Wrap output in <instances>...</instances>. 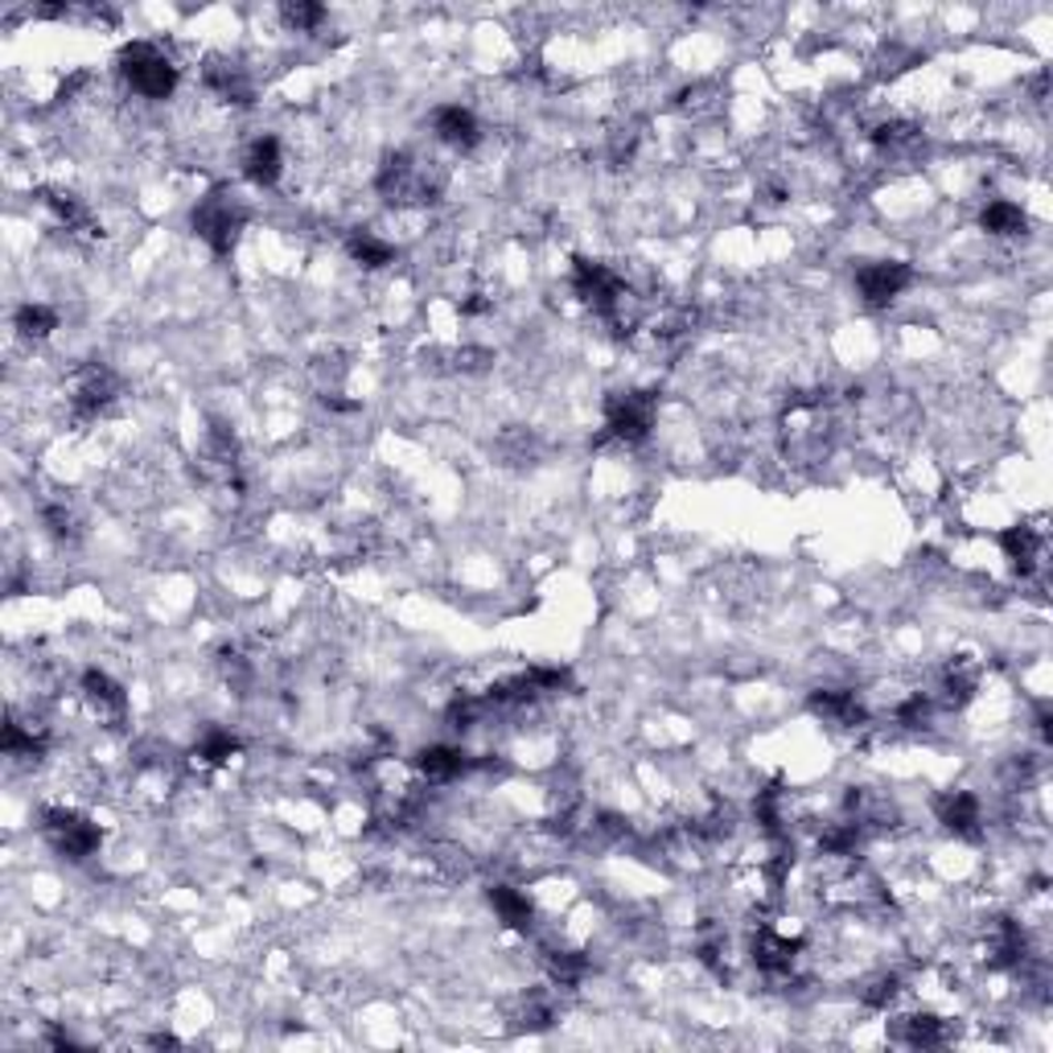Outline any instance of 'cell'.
<instances>
[{"label":"cell","instance_id":"obj_1","mask_svg":"<svg viewBox=\"0 0 1053 1053\" xmlns=\"http://www.w3.org/2000/svg\"><path fill=\"white\" fill-rule=\"evenodd\" d=\"M375 186H379V194L387 202L416 206V202H432V198H437L440 186H445V174H440L432 161H416L408 153H392V157L383 161Z\"/></svg>","mask_w":1053,"mask_h":1053},{"label":"cell","instance_id":"obj_2","mask_svg":"<svg viewBox=\"0 0 1053 1053\" xmlns=\"http://www.w3.org/2000/svg\"><path fill=\"white\" fill-rule=\"evenodd\" d=\"M190 222H194V231H198V239H202L206 248L222 256V251L234 248V239H239L243 222H248V210H243V202H239V194L234 190L215 186L206 198H198Z\"/></svg>","mask_w":1053,"mask_h":1053},{"label":"cell","instance_id":"obj_3","mask_svg":"<svg viewBox=\"0 0 1053 1053\" xmlns=\"http://www.w3.org/2000/svg\"><path fill=\"white\" fill-rule=\"evenodd\" d=\"M119 74L136 95L145 100H169L177 87V66L165 59L153 42H132L119 50Z\"/></svg>","mask_w":1053,"mask_h":1053},{"label":"cell","instance_id":"obj_4","mask_svg":"<svg viewBox=\"0 0 1053 1053\" xmlns=\"http://www.w3.org/2000/svg\"><path fill=\"white\" fill-rule=\"evenodd\" d=\"M572 289H576V296H581V301H585L593 313H601V317H609L614 325H622V317H626V305H629V289H626V280L617 277L614 268H605V263H597V260H576ZM626 322H629V317H626Z\"/></svg>","mask_w":1053,"mask_h":1053},{"label":"cell","instance_id":"obj_5","mask_svg":"<svg viewBox=\"0 0 1053 1053\" xmlns=\"http://www.w3.org/2000/svg\"><path fill=\"white\" fill-rule=\"evenodd\" d=\"M42 827H45V840L54 844V852L66 856V861H87L91 852L100 848V827H95L87 815H79V811L50 806L42 815Z\"/></svg>","mask_w":1053,"mask_h":1053},{"label":"cell","instance_id":"obj_6","mask_svg":"<svg viewBox=\"0 0 1053 1053\" xmlns=\"http://www.w3.org/2000/svg\"><path fill=\"white\" fill-rule=\"evenodd\" d=\"M605 425L617 440L626 445H638V440L650 437L655 428V395L650 392H617L609 395L605 404Z\"/></svg>","mask_w":1053,"mask_h":1053},{"label":"cell","instance_id":"obj_7","mask_svg":"<svg viewBox=\"0 0 1053 1053\" xmlns=\"http://www.w3.org/2000/svg\"><path fill=\"white\" fill-rule=\"evenodd\" d=\"M914 284V268L906 260H877V263H864L856 272V289L868 305H889L897 296L906 293Z\"/></svg>","mask_w":1053,"mask_h":1053},{"label":"cell","instance_id":"obj_8","mask_svg":"<svg viewBox=\"0 0 1053 1053\" xmlns=\"http://www.w3.org/2000/svg\"><path fill=\"white\" fill-rule=\"evenodd\" d=\"M112 395H116V375H112L107 366L87 363L71 375V408L79 420L100 416V411L112 404Z\"/></svg>","mask_w":1053,"mask_h":1053},{"label":"cell","instance_id":"obj_9","mask_svg":"<svg viewBox=\"0 0 1053 1053\" xmlns=\"http://www.w3.org/2000/svg\"><path fill=\"white\" fill-rule=\"evenodd\" d=\"M938 823L955 835H980L983 823V806L971 790H947L938 799Z\"/></svg>","mask_w":1053,"mask_h":1053},{"label":"cell","instance_id":"obj_10","mask_svg":"<svg viewBox=\"0 0 1053 1053\" xmlns=\"http://www.w3.org/2000/svg\"><path fill=\"white\" fill-rule=\"evenodd\" d=\"M432 128H437V136L445 140V145H449V148H461V153H469V148L482 140L478 116H473L469 107H461V103L437 107V116H432Z\"/></svg>","mask_w":1053,"mask_h":1053},{"label":"cell","instance_id":"obj_11","mask_svg":"<svg viewBox=\"0 0 1053 1053\" xmlns=\"http://www.w3.org/2000/svg\"><path fill=\"white\" fill-rule=\"evenodd\" d=\"M243 174H248L251 186H277L280 174H284V153H280L277 136L251 140L248 153H243Z\"/></svg>","mask_w":1053,"mask_h":1053},{"label":"cell","instance_id":"obj_12","mask_svg":"<svg viewBox=\"0 0 1053 1053\" xmlns=\"http://www.w3.org/2000/svg\"><path fill=\"white\" fill-rule=\"evenodd\" d=\"M811 712L823 717L827 724H840V729L864 724V703L856 700V691H835V688L815 691V696H811Z\"/></svg>","mask_w":1053,"mask_h":1053},{"label":"cell","instance_id":"obj_13","mask_svg":"<svg viewBox=\"0 0 1053 1053\" xmlns=\"http://www.w3.org/2000/svg\"><path fill=\"white\" fill-rule=\"evenodd\" d=\"M1000 548H1004V556H1009L1016 569H1021V576H1029V572L1041 564V556H1045V535H1041L1038 526L1016 523V526H1009V531L1000 535Z\"/></svg>","mask_w":1053,"mask_h":1053},{"label":"cell","instance_id":"obj_14","mask_svg":"<svg viewBox=\"0 0 1053 1053\" xmlns=\"http://www.w3.org/2000/svg\"><path fill=\"white\" fill-rule=\"evenodd\" d=\"M794 955H799V942L778 930H758L753 938V963L765 971V976H786L794 967Z\"/></svg>","mask_w":1053,"mask_h":1053},{"label":"cell","instance_id":"obj_15","mask_svg":"<svg viewBox=\"0 0 1053 1053\" xmlns=\"http://www.w3.org/2000/svg\"><path fill=\"white\" fill-rule=\"evenodd\" d=\"M466 765H469L466 753L453 746H428L425 753L416 758V770H420L428 782H449V778H457Z\"/></svg>","mask_w":1053,"mask_h":1053},{"label":"cell","instance_id":"obj_16","mask_svg":"<svg viewBox=\"0 0 1053 1053\" xmlns=\"http://www.w3.org/2000/svg\"><path fill=\"white\" fill-rule=\"evenodd\" d=\"M490 906H494V914L507 921L511 930H523V935L531 930V921H535L531 901H526L519 889H511V885H494V889H490Z\"/></svg>","mask_w":1053,"mask_h":1053},{"label":"cell","instance_id":"obj_17","mask_svg":"<svg viewBox=\"0 0 1053 1053\" xmlns=\"http://www.w3.org/2000/svg\"><path fill=\"white\" fill-rule=\"evenodd\" d=\"M873 145H877L885 157H914L921 148V132L914 128V124H906V119H889V124H880V128L873 132Z\"/></svg>","mask_w":1053,"mask_h":1053},{"label":"cell","instance_id":"obj_18","mask_svg":"<svg viewBox=\"0 0 1053 1053\" xmlns=\"http://www.w3.org/2000/svg\"><path fill=\"white\" fill-rule=\"evenodd\" d=\"M83 696H87L95 708L112 712V717H124V708H128V696H124V688H119V684L107 671H95V667L83 675Z\"/></svg>","mask_w":1053,"mask_h":1053},{"label":"cell","instance_id":"obj_19","mask_svg":"<svg viewBox=\"0 0 1053 1053\" xmlns=\"http://www.w3.org/2000/svg\"><path fill=\"white\" fill-rule=\"evenodd\" d=\"M980 227L988 234H995V239H1012V234H1024V227H1029V219H1024V210L1016 202H988L980 215Z\"/></svg>","mask_w":1053,"mask_h":1053},{"label":"cell","instance_id":"obj_20","mask_svg":"<svg viewBox=\"0 0 1053 1053\" xmlns=\"http://www.w3.org/2000/svg\"><path fill=\"white\" fill-rule=\"evenodd\" d=\"M206 87L219 91L222 100H231V103H243L251 95L248 74H243V66H234V62H215V66H206Z\"/></svg>","mask_w":1053,"mask_h":1053},{"label":"cell","instance_id":"obj_21","mask_svg":"<svg viewBox=\"0 0 1053 1053\" xmlns=\"http://www.w3.org/2000/svg\"><path fill=\"white\" fill-rule=\"evenodd\" d=\"M351 256L363 263V268H387V263L395 260V248H392V243H383L379 234L354 231L351 234Z\"/></svg>","mask_w":1053,"mask_h":1053},{"label":"cell","instance_id":"obj_22","mask_svg":"<svg viewBox=\"0 0 1053 1053\" xmlns=\"http://www.w3.org/2000/svg\"><path fill=\"white\" fill-rule=\"evenodd\" d=\"M897 1038L906 1041V1045H942L947 1041V1024L938 1021V1016H906L901 1021V1033Z\"/></svg>","mask_w":1053,"mask_h":1053},{"label":"cell","instance_id":"obj_23","mask_svg":"<svg viewBox=\"0 0 1053 1053\" xmlns=\"http://www.w3.org/2000/svg\"><path fill=\"white\" fill-rule=\"evenodd\" d=\"M17 330L25 337H50L54 330H59V313L50 305H21L17 309Z\"/></svg>","mask_w":1053,"mask_h":1053},{"label":"cell","instance_id":"obj_24","mask_svg":"<svg viewBox=\"0 0 1053 1053\" xmlns=\"http://www.w3.org/2000/svg\"><path fill=\"white\" fill-rule=\"evenodd\" d=\"M234 753H239V741H234L231 732L215 729V732H206V737H202V746H198V753H194V758L202 761V765H227Z\"/></svg>","mask_w":1053,"mask_h":1053},{"label":"cell","instance_id":"obj_25","mask_svg":"<svg viewBox=\"0 0 1053 1053\" xmlns=\"http://www.w3.org/2000/svg\"><path fill=\"white\" fill-rule=\"evenodd\" d=\"M548 967H552V976H556L560 983H576L585 976V959L576 951H552L548 955Z\"/></svg>","mask_w":1053,"mask_h":1053},{"label":"cell","instance_id":"obj_26","mask_svg":"<svg viewBox=\"0 0 1053 1053\" xmlns=\"http://www.w3.org/2000/svg\"><path fill=\"white\" fill-rule=\"evenodd\" d=\"M284 21L293 30H317L325 21V9L322 4H284Z\"/></svg>","mask_w":1053,"mask_h":1053},{"label":"cell","instance_id":"obj_27","mask_svg":"<svg viewBox=\"0 0 1053 1053\" xmlns=\"http://www.w3.org/2000/svg\"><path fill=\"white\" fill-rule=\"evenodd\" d=\"M42 523L50 526V535H54V540H62V543L79 535V531H74V514L66 511V507H45V511H42Z\"/></svg>","mask_w":1053,"mask_h":1053},{"label":"cell","instance_id":"obj_28","mask_svg":"<svg viewBox=\"0 0 1053 1053\" xmlns=\"http://www.w3.org/2000/svg\"><path fill=\"white\" fill-rule=\"evenodd\" d=\"M893 995H897V980L893 976H885V980H877L868 992H864V1004H873V1009H885Z\"/></svg>","mask_w":1053,"mask_h":1053}]
</instances>
